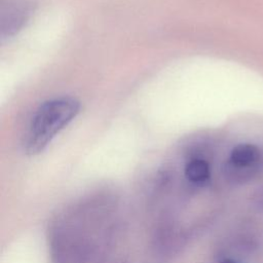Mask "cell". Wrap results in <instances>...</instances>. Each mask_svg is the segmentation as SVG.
<instances>
[{
    "instance_id": "cell-5",
    "label": "cell",
    "mask_w": 263,
    "mask_h": 263,
    "mask_svg": "<svg viewBox=\"0 0 263 263\" xmlns=\"http://www.w3.org/2000/svg\"><path fill=\"white\" fill-rule=\"evenodd\" d=\"M221 263H236L234 260H232V259H224Z\"/></svg>"
},
{
    "instance_id": "cell-4",
    "label": "cell",
    "mask_w": 263,
    "mask_h": 263,
    "mask_svg": "<svg viewBox=\"0 0 263 263\" xmlns=\"http://www.w3.org/2000/svg\"><path fill=\"white\" fill-rule=\"evenodd\" d=\"M185 177L194 185H205L211 177V168L208 161L201 158H193L185 165Z\"/></svg>"
},
{
    "instance_id": "cell-1",
    "label": "cell",
    "mask_w": 263,
    "mask_h": 263,
    "mask_svg": "<svg viewBox=\"0 0 263 263\" xmlns=\"http://www.w3.org/2000/svg\"><path fill=\"white\" fill-rule=\"evenodd\" d=\"M79 110V101L72 97L55 98L41 104L32 117L25 138L26 153L36 155L42 152L77 116Z\"/></svg>"
},
{
    "instance_id": "cell-2",
    "label": "cell",
    "mask_w": 263,
    "mask_h": 263,
    "mask_svg": "<svg viewBox=\"0 0 263 263\" xmlns=\"http://www.w3.org/2000/svg\"><path fill=\"white\" fill-rule=\"evenodd\" d=\"M35 4L30 0H1L0 34L1 39L17 34L34 13Z\"/></svg>"
},
{
    "instance_id": "cell-3",
    "label": "cell",
    "mask_w": 263,
    "mask_h": 263,
    "mask_svg": "<svg viewBox=\"0 0 263 263\" xmlns=\"http://www.w3.org/2000/svg\"><path fill=\"white\" fill-rule=\"evenodd\" d=\"M260 157V150L253 144H239L235 146L229 156V161L233 166L247 167L254 164Z\"/></svg>"
}]
</instances>
